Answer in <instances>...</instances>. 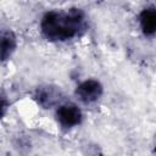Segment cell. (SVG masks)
<instances>
[{"label":"cell","instance_id":"6da1fadb","mask_svg":"<svg viewBox=\"0 0 156 156\" xmlns=\"http://www.w3.org/2000/svg\"><path fill=\"white\" fill-rule=\"evenodd\" d=\"M87 29V15L79 7L56 9L44 13L40 32L50 41H67Z\"/></svg>","mask_w":156,"mask_h":156},{"label":"cell","instance_id":"7a4b0ae2","mask_svg":"<svg viewBox=\"0 0 156 156\" xmlns=\"http://www.w3.org/2000/svg\"><path fill=\"white\" fill-rule=\"evenodd\" d=\"M34 100L43 108H51L61 105L63 93L60 87L54 84H41L34 90Z\"/></svg>","mask_w":156,"mask_h":156},{"label":"cell","instance_id":"3957f363","mask_svg":"<svg viewBox=\"0 0 156 156\" xmlns=\"http://www.w3.org/2000/svg\"><path fill=\"white\" fill-rule=\"evenodd\" d=\"M56 119L61 127L71 129L77 127L83 121V112L78 105L73 102H65L57 106L56 108Z\"/></svg>","mask_w":156,"mask_h":156},{"label":"cell","instance_id":"277c9868","mask_svg":"<svg viewBox=\"0 0 156 156\" xmlns=\"http://www.w3.org/2000/svg\"><path fill=\"white\" fill-rule=\"evenodd\" d=\"M76 96L83 102V104H93L96 102L104 94V85L101 84L100 80L89 78L83 82H80L76 90H74Z\"/></svg>","mask_w":156,"mask_h":156},{"label":"cell","instance_id":"5b68a950","mask_svg":"<svg viewBox=\"0 0 156 156\" xmlns=\"http://www.w3.org/2000/svg\"><path fill=\"white\" fill-rule=\"evenodd\" d=\"M17 35L10 28L0 29V62L9 61L17 49Z\"/></svg>","mask_w":156,"mask_h":156},{"label":"cell","instance_id":"8992f818","mask_svg":"<svg viewBox=\"0 0 156 156\" xmlns=\"http://www.w3.org/2000/svg\"><path fill=\"white\" fill-rule=\"evenodd\" d=\"M139 24L145 37H152L156 32V9L155 6H147L139 13Z\"/></svg>","mask_w":156,"mask_h":156},{"label":"cell","instance_id":"52a82bcc","mask_svg":"<svg viewBox=\"0 0 156 156\" xmlns=\"http://www.w3.org/2000/svg\"><path fill=\"white\" fill-rule=\"evenodd\" d=\"M9 107H10V101H9L7 96L0 91V119L5 117Z\"/></svg>","mask_w":156,"mask_h":156}]
</instances>
